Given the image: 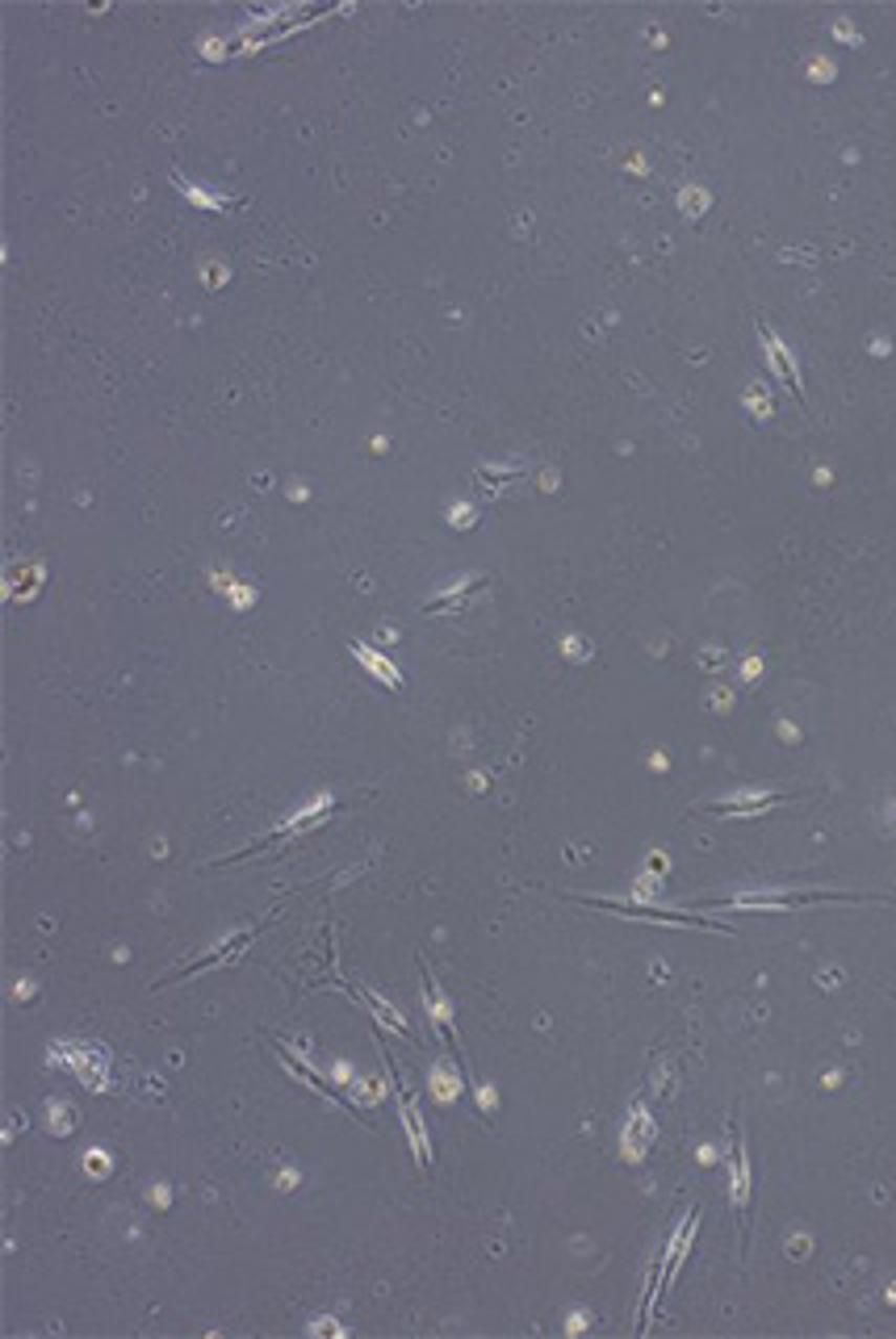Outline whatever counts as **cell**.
<instances>
[{
  "instance_id": "cell-1",
  "label": "cell",
  "mask_w": 896,
  "mask_h": 1339,
  "mask_svg": "<svg viewBox=\"0 0 896 1339\" xmlns=\"http://www.w3.org/2000/svg\"><path fill=\"white\" fill-rule=\"evenodd\" d=\"M398 1118H402V1131H407V1139H411V1147H415V1156H419V1164H428L432 1160V1147H428V1131H423V1118H419V1110H415V1101L398 1089Z\"/></svg>"
},
{
  "instance_id": "cell-2",
  "label": "cell",
  "mask_w": 896,
  "mask_h": 1339,
  "mask_svg": "<svg viewBox=\"0 0 896 1339\" xmlns=\"http://www.w3.org/2000/svg\"><path fill=\"white\" fill-rule=\"evenodd\" d=\"M746 1202H750V1160H746V1143L738 1139V1147H734V1206L746 1210Z\"/></svg>"
},
{
  "instance_id": "cell-3",
  "label": "cell",
  "mask_w": 896,
  "mask_h": 1339,
  "mask_svg": "<svg viewBox=\"0 0 896 1339\" xmlns=\"http://www.w3.org/2000/svg\"><path fill=\"white\" fill-rule=\"evenodd\" d=\"M654 1139V1122L646 1118V1110H633V1156H641Z\"/></svg>"
}]
</instances>
